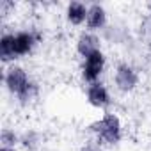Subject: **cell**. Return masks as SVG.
Masks as SVG:
<instances>
[{"mask_svg":"<svg viewBox=\"0 0 151 151\" xmlns=\"http://www.w3.org/2000/svg\"><path fill=\"white\" fill-rule=\"evenodd\" d=\"M4 86H6L7 93L13 94L22 107L30 105L39 96V86H37V82H34L30 78L29 71L23 66L16 64V62L11 64V66H6Z\"/></svg>","mask_w":151,"mask_h":151,"instance_id":"1","label":"cell"},{"mask_svg":"<svg viewBox=\"0 0 151 151\" xmlns=\"http://www.w3.org/2000/svg\"><path fill=\"white\" fill-rule=\"evenodd\" d=\"M89 132L94 135V140L101 146H116L123 139V124L117 114L105 112L100 119L89 124Z\"/></svg>","mask_w":151,"mask_h":151,"instance_id":"2","label":"cell"},{"mask_svg":"<svg viewBox=\"0 0 151 151\" xmlns=\"http://www.w3.org/2000/svg\"><path fill=\"white\" fill-rule=\"evenodd\" d=\"M105 66H107V57H105V53L101 50L91 53L86 59H82V66H80L82 80L87 86L89 84H94V82H100V77L103 75V71H105Z\"/></svg>","mask_w":151,"mask_h":151,"instance_id":"3","label":"cell"},{"mask_svg":"<svg viewBox=\"0 0 151 151\" xmlns=\"http://www.w3.org/2000/svg\"><path fill=\"white\" fill-rule=\"evenodd\" d=\"M43 36L39 30H18L13 32V46H14V55L16 60L30 55L34 48L41 43Z\"/></svg>","mask_w":151,"mask_h":151,"instance_id":"4","label":"cell"},{"mask_svg":"<svg viewBox=\"0 0 151 151\" xmlns=\"http://www.w3.org/2000/svg\"><path fill=\"white\" fill-rule=\"evenodd\" d=\"M114 84L121 93H132L139 86V73L128 62H119L114 71Z\"/></svg>","mask_w":151,"mask_h":151,"instance_id":"5","label":"cell"},{"mask_svg":"<svg viewBox=\"0 0 151 151\" xmlns=\"http://www.w3.org/2000/svg\"><path fill=\"white\" fill-rule=\"evenodd\" d=\"M86 98H87V103L94 109H109L112 105V96L107 89V86L103 82H94V84H89L87 89H86Z\"/></svg>","mask_w":151,"mask_h":151,"instance_id":"6","label":"cell"},{"mask_svg":"<svg viewBox=\"0 0 151 151\" xmlns=\"http://www.w3.org/2000/svg\"><path fill=\"white\" fill-rule=\"evenodd\" d=\"M75 48H77V53H78L82 59H86V57H89L91 53L101 50V39H100V36H96V32L84 30V32L78 34L77 43H75Z\"/></svg>","mask_w":151,"mask_h":151,"instance_id":"7","label":"cell"},{"mask_svg":"<svg viewBox=\"0 0 151 151\" xmlns=\"http://www.w3.org/2000/svg\"><path fill=\"white\" fill-rule=\"evenodd\" d=\"M86 27L89 32H98L107 27V11L101 4H91L87 11Z\"/></svg>","mask_w":151,"mask_h":151,"instance_id":"8","label":"cell"},{"mask_svg":"<svg viewBox=\"0 0 151 151\" xmlns=\"http://www.w3.org/2000/svg\"><path fill=\"white\" fill-rule=\"evenodd\" d=\"M87 11H89V6H86L84 2H69L66 6V20L75 25V27H78L82 23H86L87 20Z\"/></svg>","mask_w":151,"mask_h":151,"instance_id":"9","label":"cell"},{"mask_svg":"<svg viewBox=\"0 0 151 151\" xmlns=\"http://www.w3.org/2000/svg\"><path fill=\"white\" fill-rule=\"evenodd\" d=\"M0 60L4 66H11L16 60L13 46V32H4L0 36Z\"/></svg>","mask_w":151,"mask_h":151,"instance_id":"10","label":"cell"},{"mask_svg":"<svg viewBox=\"0 0 151 151\" xmlns=\"http://www.w3.org/2000/svg\"><path fill=\"white\" fill-rule=\"evenodd\" d=\"M43 146V135L37 130H25L20 133V147L23 151H37Z\"/></svg>","mask_w":151,"mask_h":151,"instance_id":"11","label":"cell"},{"mask_svg":"<svg viewBox=\"0 0 151 151\" xmlns=\"http://www.w3.org/2000/svg\"><path fill=\"white\" fill-rule=\"evenodd\" d=\"M0 142H2V147H16L20 146V133H16L13 128H2Z\"/></svg>","mask_w":151,"mask_h":151,"instance_id":"12","label":"cell"},{"mask_svg":"<svg viewBox=\"0 0 151 151\" xmlns=\"http://www.w3.org/2000/svg\"><path fill=\"white\" fill-rule=\"evenodd\" d=\"M78 151H103V146L98 144L96 140H89V142H84Z\"/></svg>","mask_w":151,"mask_h":151,"instance_id":"13","label":"cell"},{"mask_svg":"<svg viewBox=\"0 0 151 151\" xmlns=\"http://www.w3.org/2000/svg\"><path fill=\"white\" fill-rule=\"evenodd\" d=\"M16 4L14 2H9V0H0V14L2 16H7L11 9H14Z\"/></svg>","mask_w":151,"mask_h":151,"instance_id":"14","label":"cell"},{"mask_svg":"<svg viewBox=\"0 0 151 151\" xmlns=\"http://www.w3.org/2000/svg\"><path fill=\"white\" fill-rule=\"evenodd\" d=\"M0 151H18L16 147H0Z\"/></svg>","mask_w":151,"mask_h":151,"instance_id":"15","label":"cell"},{"mask_svg":"<svg viewBox=\"0 0 151 151\" xmlns=\"http://www.w3.org/2000/svg\"><path fill=\"white\" fill-rule=\"evenodd\" d=\"M149 9H151V6H149ZM149 23H151V11H149Z\"/></svg>","mask_w":151,"mask_h":151,"instance_id":"16","label":"cell"}]
</instances>
